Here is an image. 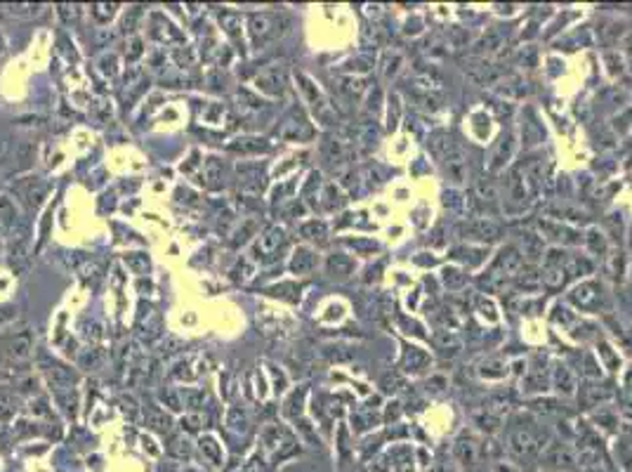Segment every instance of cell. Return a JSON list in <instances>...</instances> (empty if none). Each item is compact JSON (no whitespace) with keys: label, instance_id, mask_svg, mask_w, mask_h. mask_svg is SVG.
<instances>
[{"label":"cell","instance_id":"obj_1","mask_svg":"<svg viewBox=\"0 0 632 472\" xmlns=\"http://www.w3.org/2000/svg\"><path fill=\"white\" fill-rule=\"evenodd\" d=\"M29 349H31V340H29V336L24 333V336L14 338V340H12V349H10V352H12L14 357H26V354H29Z\"/></svg>","mask_w":632,"mask_h":472}]
</instances>
